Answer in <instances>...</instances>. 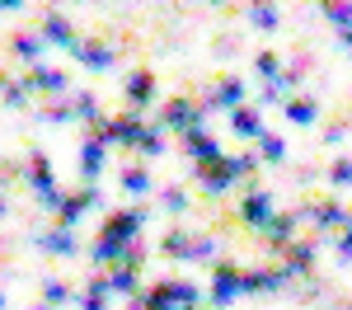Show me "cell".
I'll list each match as a JSON object with an SVG mask.
<instances>
[{"instance_id":"obj_1","label":"cell","mask_w":352,"mask_h":310,"mask_svg":"<svg viewBox=\"0 0 352 310\" xmlns=\"http://www.w3.org/2000/svg\"><path fill=\"white\" fill-rule=\"evenodd\" d=\"M235 291H244V268L221 263L217 278H212V301H217V306H226V301H235Z\"/></svg>"},{"instance_id":"obj_2","label":"cell","mask_w":352,"mask_h":310,"mask_svg":"<svg viewBox=\"0 0 352 310\" xmlns=\"http://www.w3.org/2000/svg\"><path fill=\"white\" fill-rule=\"evenodd\" d=\"M300 217H305V221H315V225H348L352 221L348 207H343V202H329V197H324V202H310Z\"/></svg>"},{"instance_id":"obj_3","label":"cell","mask_w":352,"mask_h":310,"mask_svg":"<svg viewBox=\"0 0 352 310\" xmlns=\"http://www.w3.org/2000/svg\"><path fill=\"white\" fill-rule=\"evenodd\" d=\"M197 113H202V109H197L192 99H169V104L160 109V122H164V127H184V132H192Z\"/></svg>"},{"instance_id":"obj_4","label":"cell","mask_w":352,"mask_h":310,"mask_svg":"<svg viewBox=\"0 0 352 310\" xmlns=\"http://www.w3.org/2000/svg\"><path fill=\"white\" fill-rule=\"evenodd\" d=\"M240 221H244V225H268V221H272L268 193H258V188H254V193L244 197V202H240Z\"/></svg>"},{"instance_id":"obj_5","label":"cell","mask_w":352,"mask_h":310,"mask_svg":"<svg viewBox=\"0 0 352 310\" xmlns=\"http://www.w3.org/2000/svg\"><path fill=\"white\" fill-rule=\"evenodd\" d=\"M184 146H188V151L197 155V160H202V165H217V160H221V146H217L212 137H207L202 127H192V132H184Z\"/></svg>"},{"instance_id":"obj_6","label":"cell","mask_w":352,"mask_h":310,"mask_svg":"<svg viewBox=\"0 0 352 310\" xmlns=\"http://www.w3.org/2000/svg\"><path fill=\"white\" fill-rule=\"evenodd\" d=\"M43 38H47V43H61V47H80L71 19H61V14H47V19H43Z\"/></svg>"},{"instance_id":"obj_7","label":"cell","mask_w":352,"mask_h":310,"mask_svg":"<svg viewBox=\"0 0 352 310\" xmlns=\"http://www.w3.org/2000/svg\"><path fill=\"white\" fill-rule=\"evenodd\" d=\"M230 127H235L244 141L263 137V122H258V113H254V109H235V113H230Z\"/></svg>"},{"instance_id":"obj_8","label":"cell","mask_w":352,"mask_h":310,"mask_svg":"<svg viewBox=\"0 0 352 310\" xmlns=\"http://www.w3.org/2000/svg\"><path fill=\"white\" fill-rule=\"evenodd\" d=\"M263 230H268L272 245H282V250H287V245H296V217H272Z\"/></svg>"},{"instance_id":"obj_9","label":"cell","mask_w":352,"mask_h":310,"mask_svg":"<svg viewBox=\"0 0 352 310\" xmlns=\"http://www.w3.org/2000/svg\"><path fill=\"white\" fill-rule=\"evenodd\" d=\"M94 202V193H76V197H61V207H56V221L61 225H76L80 221V212Z\"/></svg>"},{"instance_id":"obj_10","label":"cell","mask_w":352,"mask_h":310,"mask_svg":"<svg viewBox=\"0 0 352 310\" xmlns=\"http://www.w3.org/2000/svg\"><path fill=\"white\" fill-rule=\"evenodd\" d=\"M240 99H244V85L240 80H221L217 89L207 94V104H217V109H235Z\"/></svg>"},{"instance_id":"obj_11","label":"cell","mask_w":352,"mask_h":310,"mask_svg":"<svg viewBox=\"0 0 352 310\" xmlns=\"http://www.w3.org/2000/svg\"><path fill=\"white\" fill-rule=\"evenodd\" d=\"M151 89H155V80H151L146 71H132V76H127V99H132V109H141V104L151 99Z\"/></svg>"},{"instance_id":"obj_12","label":"cell","mask_w":352,"mask_h":310,"mask_svg":"<svg viewBox=\"0 0 352 310\" xmlns=\"http://www.w3.org/2000/svg\"><path fill=\"white\" fill-rule=\"evenodd\" d=\"M80 165H85V174H99V169H104V137H99V132H94V141L80 146Z\"/></svg>"},{"instance_id":"obj_13","label":"cell","mask_w":352,"mask_h":310,"mask_svg":"<svg viewBox=\"0 0 352 310\" xmlns=\"http://www.w3.org/2000/svg\"><path fill=\"white\" fill-rule=\"evenodd\" d=\"M76 52H80V66H89V71H104V66H109V61H113V56H109V47H104V43H80Z\"/></svg>"},{"instance_id":"obj_14","label":"cell","mask_w":352,"mask_h":310,"mask_svg":"<svg viewBox=\"0 0 352 310\" xmlns=\"http://www.w3.org/2000/svg\"><path fill=\"white\" fill-rule=\"evenodd\" d=\"M28 80L38 85V89H47V94H61V89H66V76H61V71H47V66H33Z\"/></svg>"},{"instance_id":"obj_15","label":"cell","mask_w":352,"mask_h":310,"mask_svg":"<svg viewBox=\"0 0 352 310\" xmlns=\"http://www.w3.org/2000/svg\"><path fill=\"white\" fill-rule=\"evenodd\" d=\"M109 287H113V291H127V296H132V291H136V263H118V268L109 273Z\"/></svg>"},{"instance_id":"obj_16","label":"cell","mask_w":352,"mask_h":310,"mask_svg":"<svg viewBox=\"0 0 352 310\" xmlns=\"http://www.w3.org/2000/svg\"><path fill=\"white\" fill-rule=\"evenodd\" d=\"M160 250L169 254V258H188V254H192V240L184 235V230H169V235L160 240Z\"/></svg>"},{"instance_id":"obj_17","label":"cell","mask_w":352,"mask_h":310,"mask_svg":"<svg viewBox=\"0 0 352 310\" xmlns=\"http://www.w3.org/2000/svg\"><path fill=\"white\" fill-rule=\"evenodd\" d=\"M287 118H292V122H315V118H320V104L300 94L296 104H287Z\"/></svg>"},{"instance_id":"obj_18","label":"cell","mask_w":352,"mask_h":310,"mask_svg":"<svg viewBox=\"0 0 352 310\" xmlns=\"http://www.w3.org/2000/svg\"><path fill=\"white\" fill-rule=\"evenodd\" d=\"M122 188H127V193H146V188H151V174L141 165H127L122 169Z\"/></svg>"},{"instance_id":"obj_19","label":"cell","mask_w":352,"mask_h":310,"mask_svg":"<svg viewBox=\"0 0 352 310\" xmlns=\"http://www.w3.org/2000/svg\"><path fill=\"white\" fill-rule=\"evenodd\" d=\"M324 14H329L338 28H343V33L352 28V5H348V0H324Z\"/></svg>"},{"instance_id":"obj_20","label":"cell","mask_w":352,"mask_h":310,"mask_svg":"<svg viewBox=\"0 0 352 310\" xmlns=\"http://www.w3.org/2000/svg\"><path fill=\"white\" fill-rule=\"evenodd\" d=\"M43 43H47V38H33V33H24V38H14L10 47H14V52L24 56V61H33V56L43 52Z\"/></svg>"},{"instance_id":"obj_21","label":"cell","mask_w":352,"mask_h":310,"mask_svg":"<svg viewBox=\"0 0 352 310\" xmlns=\"http://www.w3.org/2000/svg\"><path fill=\"white\" fill-rule=\"evenodd\" d=\"M258 151H263V160H282V155H287V146L272 137V132H263V137H258Z\"/></svg>"},{"instance_id":"obj_22","label":"cell","mask_w":352,"mask_h":310,"mask_svg":"<svg viewBox=\"0 0 352 310\" xmlns=\"http://www.w3.org/2000/svg\"><path fill=\"white\" fill-rule=\"evenodd\" d=\"M43 245H47V254H71V235H66V225L52 230V235H43Z\"/></svg>"},{"instance_id":"obj_23","label":"cell","mask_w":352,"mask_h":310,"mask_svg":"<svg viewBox=\"0 0 352 310\" xmlns=\"http://www.w3.org/2000/svg\"><path fill=\"white\" fill-rule=\"evenodd\" d=\"M160 202L169 212H184V207H188V193H184V188H160Z\"/></svg>"},{"instance_id":"obj_24","label":"cell","mask_w":352,"mask_h":310,"mask_svg":"<svg viewBox=\"0 0 352 310\" xmlns=\"http://www.w3.org/2000/svg\"><path fill=\"white\" fill-rule=\"evenodd\" d=\"M66 296H71V291H66V282H47V287H43V301H47V306H61Z\"/></svg>"},{"instance_id":"obj_25","label":"cell","mask_w":352,"mask_h":310,"mask_svg":"<svg viewBox=\"0 0 352 310\" xmlns=\"http://www.w3.org/2000/svg\"><path fill=\"white\" fill-rule=\"evenodd\" d=\"M254 24L258 28H277V10H272V5H254Z\"/></svg>"},{"instance_id":"obj_26","label":"cell","mask_w":352,"mask_h":310,"mask_svg":"<svg viewBox=\"0 0 352 310\" xmlns=\"http://www.w3.org/2000/svg\"><path fill=\"white\" fill-rule=\"evenodd\" d=\"M5 94H10V104H28V85L24 80H5Z\"/></svg>"},{"instance_id":"obj_27","label":"cell","mask_w":352,"mask_h":310,"mask_svg":"<svg viewBox=\"0 0 352 310\" xmlns=\"http://www.w3.org/2000/svg\"><path fill=\"white\" fill-rule=\"evenodd\" d=\"M329 179H333V184H352V160H333Z\"/></svg>"},{"instance_id":"obj_28","label":"cell","mask_w":352,"mask_h":310,"mask_svg":"<svg viewBox=\"0 0 352 310\" xmlns=\"http://www.w3.org/2000/svg\"><path fill=\"white\" fill-rule=\"evenodd\" d=\"M258 71H263L268 80H277V76H282V71H277V56H272V52H258Z\"/></svg>"},{"instance_id":"obj_29","label":"cell","mask_w":352,"mask_h":310,"mask_svg":"<svg viewBox=\"0 0 352 310\" xmlns=\"http://www.w3.org/2000/svg\"><path fill=\"white\" fill-rule=\"evenodd\" d=\"M338 254H348V258H352V221L343 225V240H338Z\"/></svg>"},{"instance_id":"obj_30","label":"cell","mask_w":352,"mask_h":310,"mask_svg":"<svg viewBox=\"0 0 352 310\" xmlns=\"http://www.w3.org/2000/svg\"><path fill=\"white\" fill-rule=\"evenodd\" d=\"M5 5H10V10H14V5H24V0H5Z\"/></svg>"},{"instance_id":"obj_31","label":"cell","mask_w":352,"mask_h":310,"mask_svg":"<svg viewBox=\"0 0 352 310\" xmlns=\"http://www.w3.org/2000/svg\"><path fill=\"white\" fill-rule=\"evenodd\" d=\"M33 310H47V306H33Z\"/></svg>"}]
</instances>
